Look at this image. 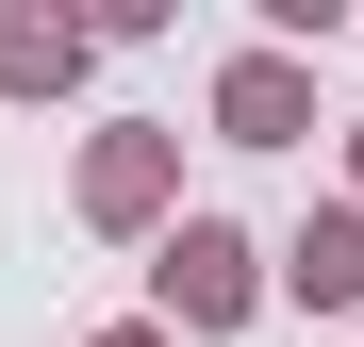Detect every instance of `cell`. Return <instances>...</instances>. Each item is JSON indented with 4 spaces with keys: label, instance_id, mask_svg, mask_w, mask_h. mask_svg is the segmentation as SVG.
<instances>
[{
    "label": "cell",
    "instance_id": "6da1fadb",
    "mask_svg": "<svg viewBox=\"0 0 364 347\" xmlns=\"http://www.w3.org/2000/svg\"><path fill=\"white\" fill-rule=\"evenodd\" d=\"M249 314H265V248L232 215H166L149 231V331L199 347V331H249Z\"/></svg>",
    "mask_w": 364,
    "mask_h": 347
},
{
    "label": "cell",
    "instance_id": "7a4b0ae2",
    "mask_svg": "<svg viewBox=\"0 0 364 347\" xmlns=\"http://www.w3.org/2000/svg\"><path fill=\"white\" fill-rule=\"evenodd\" d=\"M83 231H116V248H149V231L182 215V133L166 116H116V133H83Z\"/></svg>",
    "mask_w": 364,
    "mask_h": 347
},
{
    "label": "cell",
    "instance_id": "3957f363",
    "mask_svg": "<svg viewBox=\"0 0 364 347\" xmlns=\"http://www.w3.org/2000/svg\"><path fill=\"white\" fill-rule=\"evenodd\" d=\"M265 298H298V314H364V199H315L265 248Z\"/></svg>",
    "mask_w": 364,
    "mask_h": 347
},
{
    "label": "cell",
    "instance_id": "277c9868",
    "mask_svg": "<svg viewBox=\"0 0 364 347\" xmlns=\"http://www.w3.org/2000/svg\"><path fill=\"white\" fill-rule=\"evenodd\" d=\"M215 133L232 149H298L315 133V67H298V50H232L215 67Z\"/></svg>",
    "mask_w": 364,
    "mask_h": 347
},
{
    "label": "cell",
    "instance_id": "5b68a950",
    "mask_svg": "<svg viewBox=\"0 0 364 347\" xmlns=\"http://www.w3.org/2000/svg\"><path fill=\"white\" fill-rule=\"evenodd\" d=\"M67 83H83V17L0 0V99H67Z\"/></svg>",
    "mask_w": 364,
    "mask_h": 347
},
{
    "label": "cell",
    "instance_id": "8992f818",
    "mask_svg": "<svg viewBox=\"0 0 364 347\" xmlns=\"http://www.w3.org/2000/svg\"><path fill=\"white\" fill-rule=\"evenodd\" d=\"M83 347H166V331H149V314H116V331H83Z\"/></svg>",
    "mask_w": 364,
    "mask_h": 347
},
{
    "label": "cell",
    "instance_id": "52a82bcc",
    "mask_svg": "<svg viewBox=\"0 0 364 347\" xmlns=\"http://www.w3.org/2000/svg\"><path fill=\"white\" fill-rule=\"evenodd\" d=\"M348 182H364V133H348Z\"/></svg>",
    "mask_w": 364,
    "mask_h": 347
}]
</instances>
